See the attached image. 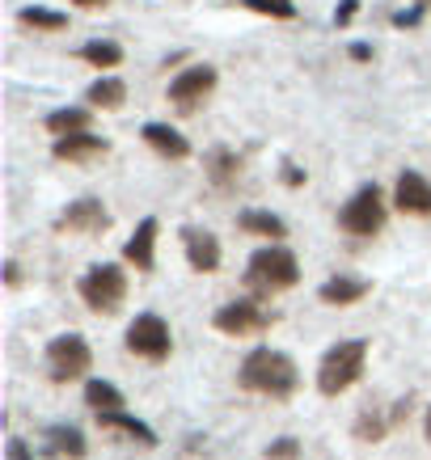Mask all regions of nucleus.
Listing matches in <instances>:
<instances>
[{
	"label": "nucleus",
	"mask_w": 431,
	"mask_h": 460,
	"mask_svg": "<svg viewBox=\"0 0 431 460\" xmlns=\"http://www.w3.org/2000/svg\"><path fill=\"white\" fill-rule=\"evenodd\" d=\"M237 380H241V389L263 393V397H275V402H283V397H292V393H296V385H301V372H296V363L288 359L283 350L258 347V350H250V355H246V363H241Z\"/></svg>",
	"instance_id": "nucleus-1"
},
{
	"label": "nucleus",
	"mask_w": 431,
	"mask_h": 460,
	"mask_svg": "<svg viewBox=\"0 0 431 460\" xmlns=\"http://www.w3.org/2000/svg\"><path fill=\"white\" fill-rule=\"evenodd\" d=\"M301 279V262L288 245H263L258 253H250V266H246V288H250L258 300H271V296L288 292Z\"/></svg>",
	"instance_id": "nucleus-2"
},
{
	"label": "nucleus",
	"mask_w": 431,
	"mask_h": 460,
	"mask_svg": "<svg viewBox=\"0 0 431 460\" xmlns=\"http://www.w3.org/2000/svg\"><path fill=\"white\" fill-rule=\"evenodd\" d=\"M364 359H368V342H364V338H351V342H334V347L321 355L318 389L326 393V397H338V393H347L351 385L364 376Z\"/></svg>",
	"instance_id": "nucleus-3"
},
{
	"label": "nucleus",
	"mask_w": 431,
	"mask_h": 460,
	"mask_svg": "<svg viewBox=\"0 0 431 460\" xmlns=\"http://www.w3.org/2000/svg\"><path fill=\"white\" fill-rule=\"evenodd\" d=\"M385 220H390V203H385V190L376 181L360 186L338 211V228L351 233V237H376L385 228Z\"/></svg>",
	"instance_id": "nucleus-4"
},
{
	"label": "nucleus",
	"mask_w": 431,
	"mask_h": 460,
	"mask_svg": "<svg viewBox=\"0 0 431 460\" xmlns=\"http://www.w3.org/2000/svg\"><path fill=\"white\" fill-rule=\"evenodd\" d=\"M123 296H127V275H123V266L102 262V266H89V270H85V279H81V300L94 308V313H114V308L123 305Z\"/></svg>",
	"instance_id": "nucleus-5"
},
{
	"label": "nucleus",
	"mask_w": 431,
	"mask_h": 460,
	"mask_svg": "<svg viewBox=\"0 0 431 460\" xmlns=\"http://www.w3.org/2000/svg\"><path fill=\"white\" fill-rule=\"evenodd\" d=\"M89 363H94V350H89V342L81 334L51 338V347H47V376L56 380V385L81 380L89 372Z\"/></svg>",
	"instance_id": "nucleus-6"
},
{
	"label": "nucleus",
	"mask_w": 431,
	"mask_h": 460,
	"mask_svg": "<svg viewBox=\"0 0 431 460\" xmlns=\"http://www.w3.org/2000/svg\"><path fill=\"white\" fill-rule=\"evenodd\" d=\"M174 347V338H169V325L166 317H157V313H139L131 325H127V350L139 355V359H153L161 363Z\"/></svg>",
	"instance_id": "nucleus-7"
},
{
	"label": "nucleus",
	"mask_w": 431,
	"mask_h": 460,
	"mask_svg": "<svg viewBox=\"0 0 431 460\" xmlns=\"http://www.w3.org/2000/svg\"><path fill=\"white\" fill-rule=\"evenodd\" d=\"M211 325L220 334H233V338H246V334H263L271 330V313H266L258 300H233V305H220Z\"/></svg>",
	"instance_id": "nucleus-8"
},
{
	"label": "nucleus",
	"mask_w": 431,
	"mask_h": 460,
	"mask_svg": "<svg viewBox=\"0 0 431 460\" xmlns=\"http://www.w3.org/2000/svg\"><path fill=\"white\" fill-rule=\"evenodd\" d=\"M216 89V68L211 64H195V68H182L174 81H169V102L178 111H195L199 102Z\"/></svg>",
	"instance_id": "nucleus-9"
},
{
	"label": "nucleus",
	"mask_w": 431,
	"mask_h": 460,
	"mask_svg": "<svg viewBox=\"0 0 431 460\" xmlns=\"http://www.w3.org/2000/svg\"><path fill=\"white\" fill-rule=\"evenodd\" d=\"M393 203L406 216H431V181L418 169H402L393 181Z\"/></svg>",
	"instance_id": "nucleus-10"
},
{
	"label": "nucleus",
	"mask_w": 431,
	"mask_h": 460,
	"mask_svg": "<svg viewBox=\"0 0 431 460\" xmlns=\"http://www.w3.org/2000/svg\"><path fill=\"white\" fill-rule=\"evenodd\" d=\"M59 228H64V233L94 237V233H106V228H111V211L102 208V199H76V203H68V211L59 216Z\"/></svg>",
	"instance_id": "nucleus-11"
},
{
	"label": "nucleus",
	"mask_w": 431,
	"mask_h": 460,
	"mask_svg": "<svg viewBox=\"0 0 431 460\" xmlns=\"http://www.w3.org/2000/svg\"><path fill=\"white\" fill-rule=\"evenodd\" d=\"M111 153V144L94 136V131H76V136H59L51 144V156L56 161H68V165H85V161H102V156Z\"/></svg>",
	"instance_id": "nucleus-12"
},
{
	"label": "nucleus",
	"mask_w": 431,
	"mask_h": 460,
	"mask_svg": "<svg viewBox=\"0 0 431 460\" xmlns=\"http://www.w3.org/2000/svg\"><path fill=\"white\" fill-rule=\"evenodd\" d=\"M157 233H161V224L148 216V220L136 224V233H131V241L123 245V262H131L136 270H153L157 266Z\"/></svg>",
	"instance_id": "nucleus-13"
},
{
	"label": "nucleus",
	"mask_w": 431,
	"mask_h": 460,
	"mask_svg": "<svg viewBox=\"0 0 431 460\" xmlns=\"http://www.w3.org/2000/svg\"><path fill=\"white\" fill-rule=\"evenodd\" d=\"M182 241H186V262H191V270H199V275L220 270V241L211 237L208 228H203V233H199V228H186Z\"/></svg>",
	"instance_id": "nucleus-14"
},
{
	"label": "nucleus",
	"mask_w": 431,
	"mask_h": 460,
	"mask_svg": "<svg viewBox=\"0 0 431 460\" xmlns=\"http://www.w3.org/2000/svg\"><path fill=\"white\" fill-rule=\"evenodd\" d=\"M144 144L153 148V153H161L166 161H186L191 156V144H186V136H178L169 123H144Z\"/></svg>",
	"instance_id": "nucleus-15"
},
{
	"label": "nucleus",
	"mask_w": 431,
	"mask_h": 460,
	"mask_svg": "<svg viewBox=\"0 0 431 460\" xmlns=\"http://www.w3.org/2000/svg\"><path fill=\"white\" fill-rule=\"evenodd\" d=\"M373 292V283L368 279H347V275H334V279L321 283V305H334V308H343V305H355V300H364V296Z\"/></svg>",
	"instance_id": "nucleus-16"
},
{
	"label": "nucleus",
	"mask_w": 431,
	"mask_h": 460,
	"mask_svg": "<svg viewBox=\"0 0 431 460\" xmlns=\"http://www.w3.org/2000/svg\"><path fill=\"white\" fill-rule=\"evenodd\" d=\"M237 228H241V233H254V237H271V245H279V237H288V224L279 220V216L254 211V208L237 216Z\"/></svg>",
	"instance_id": "nucleus-17"
},
{
	"label": "nucleus",
	"mask_w": 431,
	"mask_h": 460,
	"mask_svg": "<svg viewBox=\"0 0 431 460\" xmlns=\"http://www.w3.org/2000/svg\"><path fill=\"white\" fill-rule=\"evenodd\" d=\"M89 123H94V111L89 106H64V111H51L47 114V131L51 136H76V131H89Z\"/></svg>",
	"instance_id": "nucleus-18"
},
{
	"label": "nucleus",
	"mask_w": 431,
	"mask_h": 460,
	"mask_svg": "<svg viewBox=\"0 0 431 460\" xmlns=\"http://www.w3.org/2000/svg\"><path fill=\"white\" fill-rule=\"evenodd\" d=\"M85 102H89L94 111H123V102H127V84L119 81V76H102V81L89 84V93H85Z\"/></svg>",
	"instance_id": "nucleus-19"
},
{
	"label": "nucleus",
	"mask_w": 431,
	"mask_h": 460,
	"mask_svg": "<svg viewBox=\"0 0 431 460\" xmlns=\"http://www.w3.org/2000/svg\"><path fill=\"white\" fill-rule=\"evenodd\" d=\"M98 422L106 427V431H119V435H127V439H136V444H144V447H157L153 427L131 419V414H98Z\"/></svg>",
	"instance_id": "nucleus-20"
},
{
	"label": "nucleus",
	"mask_w": 431,
	"mask_h": 460,
	"mask_svg": "<svg viewBox=\"0 0 431 460\" xmlns=\"http://www.w3.org/2000/svg\"><path fill=\"white\" fill-rule=\"evenodd\" d=\"M85 405H94V414H123V393L114 389L111 380H89Z\"/></svg>",
	"instance_id": "nucleus-21"
},
{
	"label": "nucleus",
	"mask_w": 431,
	"mask_h": 460,
	"mask_svg": "<svg viewBox=\"0 0 431 460\" xmlns=\"http://www.w3.org/2000/svg\"><path fill=\"white\" fill-rule=\"evenodd\" d=\"M237 173H241V156L229 153V148H211L208 153V178L216 186H233Z\"/></svg>",
	"instance_id": "nucleus-22"
},
{
	"label": "nucleus",
	"mask_w": 431,
	"mask_h": 460,
	"mask_svg": "<svg viewBox=\"0 0 431 460\" xmlns=\"http://www.w3.org/2000/svg\"><path fill=\"white\" fill-rule=\"evenodd\" d=\"M81 59H89L94 68H119V64H123V47H119V42H106V39H94L81 47Z\"/></svg>",
	"instance_id": "nucleus-23"
},
{
	"label": "nucleus",
	"mask_w": 431,
	"mask_h": 460,
	"mask_svg": "<svg viewBox=\"0 0 431 460\" xmlns=\"http://www.w3.org/2000/svg\"><path fill=\"white\" fill-rule=\"evenodd\" d=\"M17 22L22 26H34V30H68V13H56V9H39V4H30V9H22L17 13Z\"/></svg>",
	"instance_id": "nucleus-24"
},
{
	"label": "nucleus",
	"mask_w": 431,
	"mask_h": 460,
	"mask_svg": "<svg viewBox=\"0 0 431 460\" xmlns=\"http://www.w3.org/2000/svg\"><path fill=\"white\" fill-rule=\"evenodd\" d=\"M51 447H56L59 456H68V460H81L85 456V435L76 431V427H51Z\"/></svg>",
	"instance_id": "nucleus-25"
},
{
	"label": "nucleus",
	"mask_w": 431,
	"mask_h": 460,
	"mask_svg": "<svg viewBox=\"0 0 431 460\" xmlns=\"http://www.w3.org/2000/svg\"><path fill=\"white\" fill-rule=\"evenodd\" d=\"M246 9H254V13L263 17H279V22H292L296 17V4L292 0H241Z\"/></svg>",
	"instance_id": "nucleus-26"
},
{
	"label": "nucleus",
	"mask_w": 431,
	"mask_h": 460,
	"mask_svg": "<svg viewBox=\"0 0 431 460\" xmlns=\"http://www.w3.org/2000/svg\"><path fill=\"white\" fill-rule=\"evenodd\" d=\"M266 456L271 460H296L301 456V444H296V439H275V444L266 447Z\"/></svg>",
	"instance_id": "nucleus-27"
},
{
	"label": "nucleus",
	"mask_w": 431,
	"mask_h": 460,
	"mask_svg": "<svg viewBox=\"0 0 431 460\" xmlns=\"http://www.w3.org/2000/svg\"><path fill=\"white\" fill-rule=\"evenodd\" d=\"M355 435H360V439H381V435H385V422L381 419H360L355 422Z\"/></svg>",
	"instance_id": "nucleus-28"
},
{
	"label": "nucleus",
	"mask_w": 431,
	"mask_h": 460,
	"mask_svg": "<svg viewBox=\"0 0 431 460\" xmlns=\"http://www.w3.org/2000/svg\"><path fill=\"white\" fill-rule=\"evenodd\" d=\"M4 460H34L30 456V447H26V439H9V444H4Z\"/></svg>",
	"instance_id": "nucleus-29"
},
{
	"label": "nucleus",
	"mask_w": 431,
	"mask_h": 460,
	"mask_svg": "<svg viewBox=\"0 0 431 460\" xmlns=\"http://www.w3.org/2000/svg\"><path fill=\"white\" fill-rule=\"evenodd\" d=\"M355 9H360V0H343V4H338V13H334V26H347L351 17H355Z\"/></svg>",
	"instance_id": "nucleus-30"
},
{
	"label": "nucleus",
	"mask_w": 431,
	"mask_h": 460,
	"mask_svg": "<svg viewBox=\"0 0 431 460\" xmlns=\"http://www.w3.org/2000/svg\"><path fill=\"white\" fill-rule=\"evenodd\" d=\"M418 17H423V9H410V13H393V26H418Z\"/></svg>",
	"instance_id": "nucleus-31"
},
{
	"label": "nucleus",
	"mask_w": 431,
	"mask_h": 460,
	"mask_svg": "<svg viewBox=\"0 0 431 460\" xmlns=\"http://www.w3.org/2000/svg\"><path fill=\"white\" fill-rule=\"evenodd\" d=\"M351 59H373V47L368 42H351Z\"/></svg>",
	"instance_id": "nucleus-32"
},
{
	"label": "nucleus",
	"mask_w": 431,
	"mask_h": 460,
	"mask_svg": "<svg viewBox=\"0 0 431 460\" xmlns=\"http://www.w3.org/2000/svg\"><path fill=\"white\" fill-rule=\"evenodd\" d=\"M72 4H76V9H106L111 0H72Z\"/></svg>",
	"instance_id": "nucleus-33"
},
{
	"label": "nucleus",
	"mask_w": 431,
	"mask_h": 460,
	"mask_svg": "<svg viewBox=\"0 0 431 460\" xmlns=\"http://www.w3.org/2000/svg\"><path fill=\"white\" fill-rule=\"evenodd\" d=\"M283 178H288V186H301V181H305V178H301V169H292V165H288V173H283Z\"/></svg>",
	"instance_id": "nucleus-34"
},
{
	"label": "nucleus",
	"mask_w": 431,
	"mask_h": 460,
	"mask_svg": "<svg viewBox=\"0 0 431 460\" xmlns=\"http://www.w3.org/2000/svg\"><path fill=\"white\" fill-rule=\"evenodd\" d=\"M427 444H431V410H427Z\"/></svg>",
	"instance_id": "nucleus-35"
},
{
	"label": "nucleus",
	"mask_w": 431,
	"mask_h": 460,
	"mask_svg": "<svg viewBox=\"0 0 431 460\" xmlns=\"http://www.w3.org/2000/svg\"><path fill=\"white\" fill-rule=\"evenodd\" d=\"M427 4H431V0H418V9H427Z\"/></svg>",
	"instance_id": "nucleus-36"
}]
</instances>
